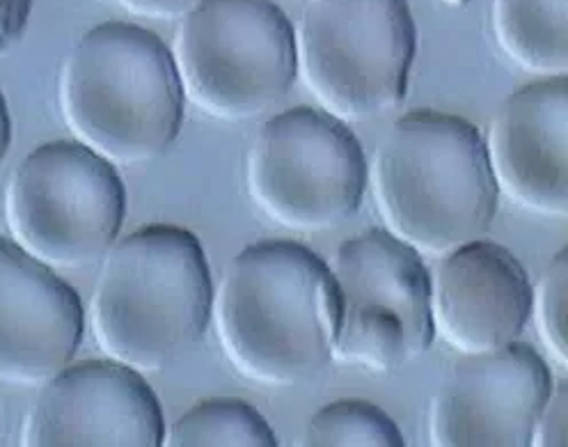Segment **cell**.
<instances>
[{
    "instance_id": "obj_1",
    "label": "cell",
    "mask_w": 568,
    "mask_h": 447,
    "mask_svg": "<svg viewBox=\"0 0 568 447\" xmlns=\"http://www.w3.org/2000/svg\"><path fill=\"white\" fill-rule=\"evenodd\" d=\"M211 317L241 376L268 388L298 386L333 360V271L296 241H260L227 264Z\"/></svg>"
},
{
    "instance_id": "obj_2",
    "label": "cell",
    "mask_w": 568,
    "mask_h": 447,
    "mask_svg": "<svg viewBox=\"0 0 568 447\" xmlns=\"http://www.w3.org/2000/svg\"><path fill=\"white\" fill-rule=\"evenodd\" d=\"M372 189L385 230L434 260L479 238L500 193L477 126L429 109L402 115L381 138Z\"/></svg>"
},
{
    "instance_id": "obj_3",
    "label": "cell",
    "mask_w": 568,
    "mask_h": 447,
    "mask_svg": "<svg viewBox=\"0 0 568 447\" xmlns=\"http://www.w3.org/2000/svg\"><path fill=\"white\" fill-rule=\"evenodd\" d=\"M105 358L152 374L195 349L213 313V285L195 234L154 223L115 241L90 301Z\"/></svg>"
},
{
    "instance_id": "obj_4",
    "label": "cell",
    "mask_w": 568,
    "mask_h": 447,
    "mask_svg": "<svg viewBox=\"0 0 568 447\" xmlns=\"http://www.w3.org/2000/svg\"><path fill=\"white\" fill-rule=\"evenodd\" d=\"M64 124L113 165L161 159L184 122V88L156 32L105 21L71 49L60 74Z\"/></svg>"
},
{
    "instance_id": "obj_5",
    "label": "cell",
    "mask_w": 568,
    "mask_h": 447,
    "mask_svg": "<svg viewBox=\"0 0 568 447\" xmlns=\"http://www.w3.org/2000/svg\"><path fill=\"white\" fill-rule=\"evenodd\" d=\"M172 58L184 96L225 122L273 109L298 72L294 26L273 0H200L182 17Z\"/></svg>"
},
{
    "instance_id": "obj_6",
    "label": "cell",
    "mask_w": 568,
    "mask_h": 447,
    "mask_svg": "<svg viewBox=\"0 0 568 447\" xmlns=\"http://www.w3.org/2000/svg\"><path fill=\"white\" fill-rule=\"evenodd\" d=\"M415 38L408 0H307L296 64L326 113L367 122L406 99Z\"/></svg>"
},
{
    "instance_id": "obj_7",
    "label": "cell",
    "mask_w": 568,
    "mask_h": 447,
    "mask_svg": "<svg viewBox=\"0 0 568 447\" xmlns=\"http://www.w3.org/2000/svg\"><path fill=\"white\" fill-rule=\"evenodd\" d=\"M124 214L126 193L115 165L79 141L34 148L6 186L12 241L55 271L101 262Z\"/></svg>"
},
{
    "instance_id": "obj_8",
    "label": "cell",
    "mask_w": 568,
    "mask_h": 447,
    "mask_svg": "<svg viewBox=\"0 0 568 447\" xmlns=\"http://www.w3.org/2000/svg\"><path fill=\"white\" fill-rule=\"evenodd\" d=\"M367 189L358 138L335 115L296 106L273 115L247 154V191L280 227L314 234L344 225Z\"/></svg>"
},
{
    "instance_id": "obj_9",
    "label": "cell",
    "mask_w": 568,
    "mask_h": 447,
    "mask_svg": "<svg viewBox=\"0 0 568 447\" xmlns=\"http://www.w3.org/2000/svg\"><path fill=\"white\" fill-rule=\"evenodd\" d=\"M331 271L339 298L337 363L393 372L432 347V273L417 251L372 227L342 241Z\"/></svg>"
},
{
    "instance_id": "obj_10",
    "label": "cell",
    "mask_w": 568,
    "mask_h": 447,
    "mask_svg": "<svg viewBox=\"0 0 568 447\" xmlns=\"http://www.w3.org/2000/svg\"><path fill=\"white\" fill-rule=\"evenodd\" d=\"M548 363L529 344L460 354L429 408L436 447H527L552 393Z\"/></svg>"
},
{
    "instance_id": "obj_11",
    "label": "cell",
    "mask_w": 568,
    "mask_h": 447,
    "mask_svg": "<svg viewBox=\"0 0 568 447\" xmlns=\"http://www.w3.org/2000/svg\"><path fill=\"white\" fill-rule=\"evenodd\" d=\"M165 420L138 369L105 360H71L30 406L26 447H159Z\"/></svg>"
},
{
    "instance_id": "obj_12",
    "label": "cell",
    "mask_w": 568,
    "mask_h": 447,
    "mask_svg": "<svg viewBox=\"0 0 568 447\" xmlns=\"http://www.w3.org/2000/svg\"><path fill=\"white\" fill-rule=\"evenodd\" d=\"M85 328L79 292L0 236V382L44 386L74 360Z\"/></svg>"
},
{
    "instance_id": "obj_13",
    "label": "cell",
    "mask_w": 568,
    "mask_h": 447,
    "mask_svg": "<svg viewBox=\"0 0 568 447\" xmlns=\"http://www.w3.org/2000/svg\"><path fill=\"white\" fill-rule=\"evenodd\" d=\"M568 79L552 77L511 92L495 111L486 156L497 191L520 210L568 216Z\"/></svg>"
},
{
    "instance_id": "obj_14",
    "label": "cell",
    "mask_w": 568,
    "mask_h": 447,
    "mask_svg": "<svg viewBox=\"0 0 568 447\" xmlns=\"http://www.w3.org/2000/svg\"><path fill=\"white\" fill-rule=\"evenodd\" d=\"M529 315L531 283L505 246L475 238L440 257L432 275V322L458 354L507 347Z\"/></svg>"
},
{
    "instance_id": "obj_15",
    "label": "cell",
    "mask_w": 568,
    "mask_h": 447,
    "mask_svg": "<svg viewBox=\"0 0 568 447\" xmlns=\"http://www.w3.org/2000/svg\"><path fill=\"white\" fill-rule=\"evenodd\" d=\"M568 0H493L490 28L500 51L527 74H568Z\"/></svg>"
},
{
    "instance_id": "obj_16",
    "label": "cell",
    "mask_w": 568,
    "mask_h": 447,
    "mask_svg": "<svg viewBox=\"0 0 568 447\" xmlns=\"http://www.w3.org/2000/svg\"><path fill=\"white\" fill-rule=\"evenodd\" d=\"M277 443L262 413L234 397L197 402L163 436L168 447H275Z\"/></svg>"
},
{
    "instance_id": "obj_17",
    "label": "cell",
    "mask_w": 568,
    "mask_h": 447,
    "mask_svg": "<svg viewBox=\"0 0 568 447\" xmlns=\"http://www.w3.org/2000/svg\"><path fill=\"white\" fill-rule=\"evenodd\" d=\"M305 447H404L397 423L365 399H337L307 420Z\"/></svg>"
},
{
    "instance_id": "obj_18",
    "label": "cell",
    "mask_w": 568,
    "mask_h": 447,
    "mask_svg": "<svg viewBox=\"0 0 568 447\" xmlns=\"http://www.w3.org/2000/svg\"><path fill=\"white\" fill-rule=\"evenodd\" d=\"M566 292H568V251H559L544 268L537 289H531V313H535L537 331L550 354V360L566 372Z\"/></svg>"
},
{
    "instance_id": "obj_19",
    "label": "cell",
    "mask_w": 568,
    "mask_h": 447,
    "mask_svg": "<svg viewBox=\"0 0 568 447\" xmlns=\"http://www.w3.org/2000/svg\"><path fill=\"white\" fill-rule=\"evenodd\" d=\"M568 395H566V384L559 382L552 386L550 397L546 399L537 425L535 434H531V445L537 447H564L568 440Z\"/></svg>"
},
{
    "instance_id": "obj_20",
    "label": "cell",
    "mask_w": 568,
    "mask_h": 447,
    "mask_svg": "<svg viewBox=\"0 0 568 447\" xmlns=\"http://www.w3.org/2000/svg\"><path fill=\"white\" fill-rule=\"evenodd\" d=\"M32 3L34 0H0V58L23 38Z\"/></svg>"
},
{
    "instance_id": "obj_21",
    "label": "cell",
    "mask_w": 568,
    "mask_h": 447,
    "mask_svg": "<svg viewBox=\"0 0 568 447\" xmlns=\"http://www.w3.org/2000/svg\"><path fill=\"white\" fill-rule=\"evenodd\" d=\"M115 3L133 17L165 21L182 19L200 3V0H115Z\"/></svg>"
},
{
    "instance_id": "obj_22",
    "label": "cell",
    "mask_w": 568,
    "mask_h": 447,
    "mask_svg": "<svg viewBox=\"0 0 568 447\" xmlns=\"http://www.w3.org/2000/svg\"><path fill=\"white\" fill-rule=\"evenodd\" d=\"M12 143V120H10V111H8V101L0 92V163L6 161L8 150Z\"/></svg>"
},
{
    "instance_id": "obj_23",
    "label": "cell",
    "mask_w": 568,
    "mask_h": 447,
    "mask_svg": "<svg viewBox=\"0 0 568 447\" xmlns=\"http://www.w3.org/2000/svg\"><path fill=\"white\" fill-rule=\"evenodd\" d=\"M443 3H447L449 8H466L470 0H443Z\"/></svg>"
}]
</instances>
